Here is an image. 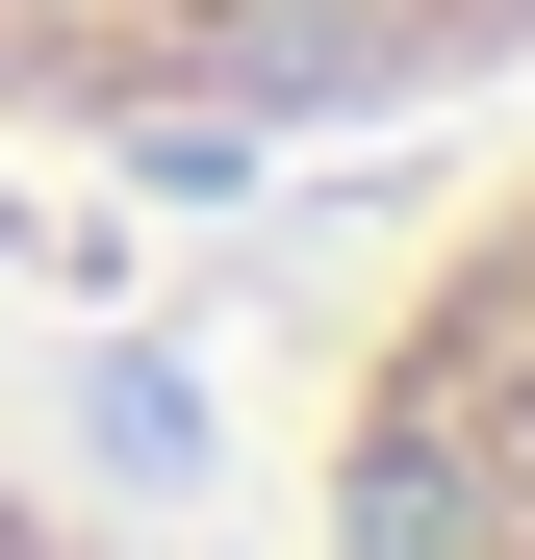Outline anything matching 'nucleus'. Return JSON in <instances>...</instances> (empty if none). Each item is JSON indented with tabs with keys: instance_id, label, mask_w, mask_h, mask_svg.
<instances>
[{
	"instance_id": "1",
	"label": "nucleus",
	"mask_w": 535,
	"mask_h": 560,
	"mask_svg": "<svg viewBox=\"0 0 535 560\" xmlns=\"http://www.w3.org/2000/svg\"><path fill=\"white\" fill-rule=\"evenodd\" d=\"M306 560H535V103L332 280L306 408H281Z\"/></svg>"
},
{
	"instance_id": "2",
	"label": "nucleus",
	"mask_w": 535,
	"mask_h": 560,
	"mask_svg": "<svg viewBox=\"0 0 535 560\" xmlns=\"http://www.w3.org/2000/svg\"><path fill=\"white\" fill-rule=\"evenodd\" d=\"M535 103V0H0V153L77 178H255Z\"/></svg>"
},
{
	"instance_id": "3",
	"label": "nucleus",
	"mask_w": 535,
	"mask_h": 560,
	"mask_svg": "<svg viewBox=\"0 0 535 560\" xmlns=\"http://www.w3.org/2000/svg\"><path fill=\"white\" fill-rule=\"evenodd\" d=\"M0 560H103V535H77V485H51L26 433H0Z\"/></svg>"
}]
</instances>
